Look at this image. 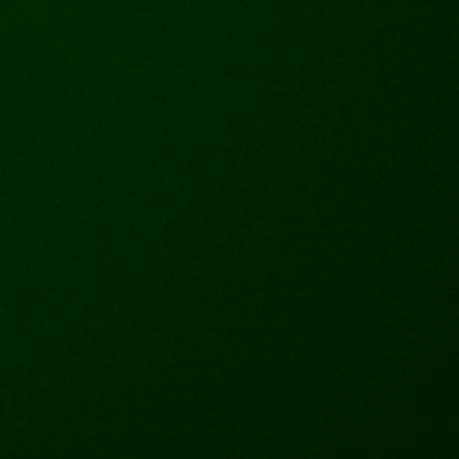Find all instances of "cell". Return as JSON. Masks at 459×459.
Returning a JSON list of instances; mask_svg holds the SVG:
<instances>
[]
</instances>
